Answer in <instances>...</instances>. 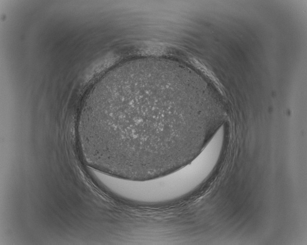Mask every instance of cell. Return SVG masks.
I'll return each mask as SVG.
<instances>
[{"instance_id":"cell-1","label":"cell","mask_w":307,"mask_h":245,"mask_svg":"<svg viewBox=\"0 0 307 245\" xmlns=\"http://www.w3.org/2000/svg\"><path fill=\"white\" fill-rule=\"evenodd\" d=\"M183 68L160 61L122 63L89 90L79 112L87 166L145 180L189 162L221 125L218 114Z\"/></svg>"}]
</instances>
